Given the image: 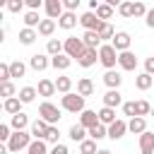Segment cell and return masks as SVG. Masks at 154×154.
<instances>
[{
    "instance_id": "cell-1",
    "label": "cell",
    "mask_w": 154,
    "mask_h": 154,
    "mask_svg": "<svg viewBox=\"0 0 154 154\" xmlns=\"http://www.w3.org/2000/svg\"><path fill=\"white\" fill-rule=\"evenodd\" d=\"M118 55H120V53H118L111 43H101V48H99V60H101V65H103L106 70H113V67H116Z\"/></svg>"
},
{
    "instance_id": "cell-2",
    "label": "cell",
    "mask_w": 154,
    "mask_h": 154,
    "mask_svg": "<svg viewBox=\"0 0 154 154\" xmlns=\"http://www.w3.org/2000/svg\"><path fill=\"white\" fill-rule=\"evenodd\" d=\"M60 106H63V111H70V113H82V111H87V108H84V96L72 94V91L60 99Z\"/></svg>"
},
{
    "instance_id": "cell-3",
    "label": "cell",
    "mask_w": 154,
    "mask_h": 154,
    "mask_svg": "<svg viewBox=\"0 0 154 154\" xmlns=\"http://www.w3.org/2000/svg\"><path fill=\"white\" fill-rule=\"evenodd\" d=\"M34 140H31V132H12V137H10V142H7V152H22V149H29V144H31Z\"/></svg>"
},
{
    "instance_id": "cell-4",
    "label": "cell",
    "mask_w": 154,
    "mask_h": 154,
    "mask_svg": "<svg viewBox=\"0 0 154 154\" xmlns=\"http://www.w3.org/2000/svg\"><path fill=\"white\" fill-rule=\"evenodd\" d=\"M38 116H41V120H46L48 125H55L63 116H60V108L55 106V103H51V101H43L41 106H38Z\"/></svg>"
},
{
    "instance_id": "cell-5",
    "label": "cell",
    "mask_w": 154,
    "mask_h": 154,
    "mask_svg": "<svg viewBox=\"0 0 154 154\" xmlns=\"http://www.w3.org/2000/svg\"><path fill=\"white\" fill-rule=\"evenodd\" d=\"M63 43H65V51H63V53H65L67 58H77V60H79V55L87 51V48H84V41L77 38V36H67Z\"/></svg>"
},
{
    "instance_id": "cell-6",
    "label": "cell",
    "mask_w": 154,
    "mask_h": 154,
    "mask_svg": "<svg viewBox=\"0 0 154 154\" xmlns=\"http://www.w3.org/2000/svg\"><path fill=\"white\" fill-rule=\"evenodd\" d=\"M79 24H82L87 31H99V29L103 26V22H101V19L96 17V12H91V10H89V12H84V14L79 17Z\"/></svg>"
},
{
    "instance_id": "cell-7",
    "label": "cell",
    "mask_w": 154,
    "mask_h": 154,
    "mask_svg": "<svg viewBox=\"0 0 154 154\" xmlns=\"http://www.w3.org/2000/svg\"><path fill=\"white\" fill-rule=\"evenodd\" d=\"M46 14H48V19H60L63 14H65V5H63V0H46Z\"/></svg>"
},
{
    "instance_id": "cell-8",
    "label": "cell",
    "mask_w": 154,
    "mask_h": 154,
    "mask_svg": "<svg viewBox=\"0 0 154 154\" xmlns=\"http://www.w3.org/2000/svg\"><path fill=\"white\" fill-rule=\"evenodd\" d=\"M130 34L128 31H116V36H113V41H111V46L118 51V53H125V51H130Z\"/></svg>"
},
{
    "instance_id": "cell-9",
    "label": "cell",
    "mask_w": 154,
    "mask_h": 154,
    "mask_svg": "<svg viewBox=\"0 0 154 154\" xmlns=\"http://www.w3.org/2000/svg\"><path fill=\"white\" fill-rule=\"evenodd\" d=\"M125 101H123V94L118 91V89H108L106 94H103V106H108V108H118V106H123Z\"/></svg>"
},
{
    "instance_id": "cell-10",
    "label": "cell",
    "mask_w": 154,
    "mask_h": 154,
    "mask_svg": "<svg viewBox=\"0 0 154 154\" xmlns=\"http://www.w3.org/2000/svg\"><path fill=\"white\" fill-rule=\"evenodd\" d=\"M79 125L87 128V130H91L94 125H99V113H96V111H89V108L82 111V113H79Z\"/></svg>"
},
{
    "instance_id": "cell-11",
    "label": "cell",
    "mask_w": 154,
    "mask_h": 154,
    "mask_svg": "<svg viewBox=\"0 0 154 154\" xmlns=\"http://www.w3.org/2000/svg\"><path fill=\"white\" fill-rule=\"evenodd\" d=\"M118 65H120L123 70H128V72L135 70V67H137V58H135V53H132V51L120 53V55H118Z\"/></svg>"
},
{
    "instance_id": "cell-12",
    "label": "cell",
    "mask_w": 154,
    "mask_h": 154,
    "mask_svg": "<svg viewBox=\"0 0 154 154\" xmlns=\"http://www.w3.org/2000/svg\"><path fill=\"white\" fill-rule=\"evenodd\" d=\"M48 128H51V125H48L46 120H41V118L34 120V123H31V137H34V140H46Z\"/></svg>"
},
{
    "instance_id": "cell-13",
    "label": "cell",
    "mask_w": 154,
    "mask_h": 154,
    "mask_svg": "<svg viewBox=\"0 0 154 154\" xmlns=\"http://www.w3.org/2000/svg\"><path fill=\"white\" fill-rule=\"evenodd\" d=\"M140 154H154V132L140 135Z\"/></svg>"
},
{
    "instance_id": "cell-14",
    "label": "cell",
    "mask_w": 154,
    "mask_h": 154,
    "mask_svg": "<svg viewBox=\"0 0 154 154\" xmlns=\"http://www.w3.org/2000/svg\"><path fill=\"white\" fill-rule=\"evenodd\" d=\"M125 132H128V123L120 120V118H118L113 125H108V137H111V140H120Z\"/></svg>"
},
{
    "instance_id": "cell-15",
    "label": "cell",
    "mask_w": 154,
    "mask_h": 154,
    "mask_svg": "<svg viewBox=\"0 0 154 154\" xmlns=\"http://www.w3.org/2000/svg\"><path fill=\"white\" fill-rule=\"evenodd\" d=\"M29 65H31L36 72H43V70L51 65V60H48V55H43V53H36V55H31V58H29Z\"/></svg>"
},
{
    "instance_id": "cell-16",
    "label": "cell",
    "mask_w": 154,
    "mask_h": 154,
    "mask_svg": "<svg viewBox=\"0 0 154 154\" xmlns=\"http://www.w3.org/2000/svg\"><path fill=\"white\" fill-rule=\"evenodd\" d=\"M103 84H106L108 89H118V87L123 84L120 72H116V70H106V75H103Z\"/></svg>"
},
{
    "instance_id": "cell-17",
    "label": "cell",
    "mask_w": 154,
    "mask_h": 154,
    "mask_svg": "<svg viewBox=\"0 0 154 154\" xmlns=\"http://www.w3.org/2000/svg\"><path fill=\"white\" fill-rule=\"evenodd\" d=\"M128 130H130L132 135H144V132H147V120L140 118V116H137V118H130V120H128Z\"/></svg>"
},
{
    "instance_id": "cell-18",
    "label": "cell",
    "mask_w": 154,
    "mask_h": 154,
    "mask_svg": "<svg viewBox=\"0 0 154 154\" xmlns=\"http://www.w3.org/2000/svg\"><path fill=\"white\" fill-rule=\"evenodd\" d=\"M82 41H84V48H91V51L101 48V38H99V31H84Z\"/></svg>"
},
{
    "instance_id": "cell-19",
    "label": "cell",
    "mask_w": 154,
    "mask_h": 154,
    "mask_svg": "<svg viewBox=\"0 0 154 154\" xmlns=\"http://www.w3.org/2000/svg\"><path fill=\"white\" fill-rule=\"evenodd\" d=\"M116 120H118V118H116V108L103 106V108L99 111V123H101V125H106V128H108V125H113Z\"/></svg>"
},
{
    "instance_id": "cell-20",
    "label": "cell",
    "mask_w": 154,
    "mask_h": 154,
    "mask_svg": "<svg viewBox=\"0 0 154 154\" xmlns=\"http://www.w3.org/2000/svg\"><path fill=\"white\" fill-rule=\"evenodd\" d=\"M96 60H99V51H91V48H87V51L79 55V60H77V63H79L82 67H91Z\"/></svg>"
},
{
    "instance_id": "cell-21",
    "label": "cell",
    "mask_w": 154,
    "mask_h": 154,
    "mask_svg": "<svg viewBox=\"0 0 154 154\" xmlns=\"http://www.w3.org/2000/svg\"><path fill=\"white\" fill-rule=\"evenodd\" d=\"M135 87H137V89H142V91H147L149 87H154V77H152V75H147V72H140V75L135 77Z\"/></svg>"
},
{
    "instance_id": "cell-22",
    "label": "cell",
    "mask_w": 154,
    "mask_h": 154,
    "mask_svg": "<svg viewBox=\"0 0 154 154\" xmlns=\"http://www.w3.org/2000/svg\"><path fill=\"white\" fill-rule=\"evenodd\" d=\"M77 94H79V96H91V94H94V82H91L89 77H82V79L77 82Z\"/></svg>"
},
{
    "instance_id": "cell-23",
    "label": "cell",
    "mask_w": 154,
    "mask_h": 154,
    "mask_svg": "<svg viewBox=\"0 0 154 154\" xmlns=\"http://www.w3.org/2000/svg\"><path fill=\"white\" fill-rule=\"evenodd\" d=\"M77 22H79V19H77V14H75V12H65V14H63V17L58 19V26H60V29H67V31H70V29H72V26H75Z\"/></svg>"
},
{
    "instance_id": "cell-24",
    "label": "cell",
    "mask_w": 154,
    "mask_h": 154,
    "mask_svg": "<svg viewBox=\"0 0 154 154\" xmlns=\"http://www.w3.org/2000/svg\"><path fill=\"white\" fill-rule=\"evenodd\" d=\"M87 135H89V130H87V128H82L79 123L70 128V140H75V142H79V144L87 140Z\"/></svg>"
},
{
    "instance_id": "cell-25",
    "label": "cell",
    "mask_w": 154,
    "mask_h": 154,
    "mask_svg": "<svg viewBox=\"0 0 154 154\" xmlns=\"http://www.w3.org/2000/svg\"><path fill=\"white\" fill-rule=\"evenodd\" d=\"M36 38H38V31H34V29H26V26H24V29L19 31V43H24V46H31Z\"/></svg>"
},
{
    "instance_id": "cell-26",
    "label": "cell",
    "mask_w": 154,
    "mask_h": 154,
    "mask_svg": "<svg viewBox=\"0 0 154 154\" xmlns=\"http://www.w3.org/2000/svg\"><path fill=\"white\" fill-rule=\"evenodd\" d=\"M51 65H53L55 70H67V67L72 65V58H67L65 53H60V55H55V58H51Z\"/></svg>"
},
{
    "instance_id": "cell-27",
    "label": "cell",
    "mask_w": 154,
    "mask_h": 154,
    "mask_svg": "<svg viewBox=\"0 0 154 154\" xmlns=\"http://www.w3.org/2000/svg\"><path fill=\"white\" fill-rule=\"evenodd\" d=\"M58 89H55V82L51 79H41L38 82V96H53Z\"/></svg>"
},
{
    "instance_id": "cell-28",
    "label": "cell",
    "mask_w": 154,
    "mask_h": 154,
    "mask_svg": "<svg viewBox=\"0 0 154 154\" xmlns=\"http://www.w3.org/2000/svg\"><path fill=\"white\" fill-rule=\"evenodd\" d=\"M19 106H22V101H19V96H12V99H5V103H2V108L10 113V116H17V113H22L19 111Z\"/></svg>"
},
{
    "instance_id": "cell-29",
    "label": "cell",
    "mask_w": 154,
    "mask_h": 154,
    "mask_svg": "<svg viewBox=\"0 0 154 154\" xmlns=\"http://www.w3.org/2000/svg\"><path fill=\"white\" fill-rule=\"evenodd\" d=\"M46 51H48V55H53V58H55V55H60V53L65 51V43H63V41H58V38H51V41L46 43Z\"/></svg>"
},
{
    "instance_id": "cell-30",
    "label": "cell",
    "mask_w": 154,
    "mask_h": 154,
    "mask_svg": "<svg viewBox=\"0 0 154 154\" xmlns=\"http://www.w3.org/2000/svg\"><path fill=\"white\" fill-rule=\"evenodd\" d=\"M55 89L65 96V94H70V89H72V79L70 77H65V75H60L58 79H55Z\"/></svg>"
},
{
    "instance_id": "cell-31",
    "label": "cell",
    "mask_w": 154,
    "mask_h": 154,
    "mask_svg": "<svg viewBox=\"0 0 154 154\" xmlns=\"http://www.w3.org/2000/svg\"><path fill=\"white\" fill-rule=\"evenodd\" d=\"M36 94H38V89H34V87H22V89H19V101H22V103H31V101L36 99Z\"/></svg>"
},
{
    "instance_id": "cell-32",
    "label": "cell",
    "mask_w": 154,
    "mask_h": 154,
    "mask_svg": "<svg viewBox=\"0 0 154 154\" xmlns=\"http://www.w3.org/2000/svg\"><path fill=\"white\" fill-rule=\"evenodd\" d=\"M12 128H14V132H22L26 125H29V118H26V113H17V116H12V123H10Z\"/></svg>"
},
{
    "instance_id": "cell-33",
    "label": "cell",
    "mask_w": 154,
    "mask_h": 154,
    "mask_svg": "<svg viewBox=\"0 0 154 154\" xmlns=\"http://www.w3.org/2000/svg\"><path fill=\"white\" fill-rule=\"evenodd\" d=\"M103 137H108V128L106 125H94L91 130H89V140H94V142H99V140H103Z\"/></svg>"
},
{
    "instance_id": "cell-34",
    "label": "cell",
    "mask_w": 154,
    "mask_h": 154,
    "mask_svg": "<svg viewBox=\"0 0 154 154\" xmlns=\"http://www.w3.org/2000/svg\"><path fill=\"white\" fill-rule=\"evenodd\" d=\"M26 154H48V147H46V140H34L26 149Z\"/></svg>"
},
{
    "instance_id": "cell-35",
    "label": "cell",
    "mask_w": 154,
    "mask_h": 154,
    "mask_svg": "<svg viewBox=\"0 0 154 154\" xmlns=\"http://www.w3.org/2000/svg\"><path fill=\"white\" fill-rule=\"evenodd\" d=\"M96 17H99L101 22L111 19V17H113V7H111L108 2H101V5H99V10H96Z\"/></svg>"
},
{
    "instance_id": "cell-36",
    "label": "cell",
    "mask_w": 154,
    "mask_h": 154,
    "mask_svg": "<svg viewBox=\"0 0 154 154\" xmlns=\"http://www.w3.org/2000/svg\"><path fill=\"white\" fill-rule=\"evenodd\" d=\"M55 31V22L53 19H41V24H38V34L41 36H51Z\"/></svg>"
},
{
    "instance_id": "cell-37",
    "label": "cell",
    "mask_w": 154,
    "mask_h": 154,
    "mask_svg": "<svg viewBox=\"0 0 154 154\" xmlns=\"http://www.w3.org/2000/svg\"><path fill=\"white\" fill-rule=\"evenodd\" d=\"M10 72H12V77H24L26 65H24L22 60H12V63H10Z\"/></svg>"
},
{
    "instance_id": "cell-38",
    "label": "cell",
    "mask_w": 154,
    "mask_h": 154,
    "mask_svg": "<svg viewBox=\"0 0 154 154\" xmlns=\"http://www.w3.org/2000/svg\"><path fill=\"white\" fill-rule=\"evenodd\" d=\"M24 24H26V29H34V26H38L41 24V19H38V12H26L24 14Z\"/></svg>"
},
{
    "instance_id": "cell-39",
    "label": "cell",
    "mask_w": 154,
    "mask_h": 154,
    "mask_svg": "<svg viewBox=\"0 0 154 154\" xmlns=\"http://www.w3.org/2000/svg\"><path fill=\"white\" fill-rule=\"evenodd\" d=\"M113 36H116V31H113V26H111L108 22H103V26L99 29V38H101V41H108V38L113 41Z\"/></svg>"
},
{
    "instance_id": "cell-40",
    "label": "cell",
    "mask_w": 154,
    "mask_h": 154,
    "mask_svg": "<svg viewBox=\"0 0 154 154\" xmlns=\"http://www.w3.org/2000/svg\"><path fill=\"white\" fill-rule=\"evenodd\" d=\"M79 154H99L96 142H94V140H84V142L79 144Z\"/></svg>"
},
{
    "instance_id": "cell-41",
    "label": "cell",
    "mask_w": 154,
    "mask_h": 154,
    "mask_svg": "<svg viewBox=\"0 0 154 154\" xmlns=\"http://www.w3.org/2000/svg\"><path fill=\"white\" fill-rule=\"evenodd\" d=\"M135 103H137V116H140V118H144V116L152 113V103H149V101L140 99V101H135Z\"/></svg>"
},
{
    "instance_id": "cell-42",
    "label": "cell",
    "mask_w": 154,
    "mask_h": 154,
    "mask_svg": "<svg viewBox=\"0 0 154 154\" xmlns=\"http://www.w3.org/2000/svg\"><path fill=\"white\" fill-rule=\"evenodd\" d=\"M147 5L144 2H132V17H147Z\"/></svg>"
},
{
    "instance_id": "cell-43",
    "label": "cell",
    "mask_w": 154,
    "mask_h": 154,
    "mask_svg": "<svg viewBox=\"0 0 154 154\" xmlns=\"http://www.w3.org/2000/svg\"><path fill=\"white\" fill-rule=\"evenodd\" d=\"M123 113L130 116V118H137V103L135 101H125L123 103Z\"/></svg>"
},
{
    "instance_id": "cell-44",
    "label": "cell",
    "mask_w": 154,
    "mask_h": 154,
    "mask_svg": "<svg viewBox=\"0 0 154 154\" xmlns=\"http://www.w3.org/2000/svg\"><path fill=\"white\" fill-rule=\"evenodd\" d=\"M58 137H60V130H58L55 125H51V128H48V135H46V142H51V144H60Z\"/></svg>"
},
{
    "instance_id": "cell-45",
    "label": "cell",
    "mask_w": 154,
    "mask_h": 154,
    "mask_svg": "<svg viewBox=\"0 0 154 154\" xmlns=\"http://www.w3.org/2000/svg\"><path fill=\"white\" fill-rule=\"evenodd\" d=\"M12 79V72H10V63H2L0 65V82L5 84V82H10Z\"/></svg>"
},
{
    "instance_id": "cell-46",
    "label": "cell",
    "mask_w": 154,
    "mask_h": 154,
    "mask_svg": "<svg viewBox=\"0 0 154 154\" xmlns=\"http://www.w3.org/2000/svg\"><path fill=\"white\" fill-rule=\"evenodd\" d=\"M0 94H2L5 99H12V96H14V84H12V82L0 84Z\"/></svg>"
},
{
    "instance_id": "cell-47",
    "label": "cell",
    "mask_w": 154,
    "mask_h": 154,
    "mask_svg": "<svg viewBox=\"0 0 154 154\" xmlns=\"http://www.w3.org/2000/svg\"><path fill=\"white\" fill-rule=\"evenodd\" d=\"M24 7V0H7V10L10 12H22Z\"/></svg>"
},
{
    "instance_id": "cell-48",
    "label": "cell",
    "mask_w": 154,
    "mask_h": 154,
    "mask_svg": "<svg viewBox=\"0 0 154 154\" xmlns=\"http://www.w3.org/2000/svg\"><path fill=\"white\" fill-rule=\"evenodd\" d=\"M118 12H120L123 17H132V2H120V5H118Z\"/></svg>"
},
{
    "instance_id": "cell-49",
    "label": "cell",
    "mask_w": 154,
    "mask_h": 154,
    "mask_svg": "<svg viewBox=\"0 0 154 154\" xmlns=\"http://www.w3.org/2000/svg\"><path fill=\"white\" fill-rule=\"evenodd\" d=\"M10 137H12V132H10V125H0V142H10Z\"/></svg>"
},
{
    "instance_id": "cell-50",
    "label": "cell",
    "mask_w": 154,
    "mask_h": 154,
    "mask_svg": "<svg viewBox=\"0 0 154 154\" xmlns=\"http://www.w3.org/2000/svg\"><path fill=\"white\" fill-rule=\"evenodd\" d=\"M63 5H65V12H75L79 7V0H63Z\"/></svg>"
},
{
    "instance_id": "cell-51",
    "label": "cell",
    "mask_w": 154,
    "mask_h": 154,
    "mask_svg": "<svg viewBox=\"0 0 154 154\" xmlns=\"http://www.w3.org/2000/svg\"><path fill=\"white\" fill-rule=\"evenodd\" d=\"M144 72H147V75H152V77H154V55H152V58H147V60H144Z\"/></svg>"
},
{
    "instance_id": "cell-52",
    "label": "cell",
    "mask_w": 154,
    "mask_h": 154,
    "mask_svg": "<svg viewBox=\"0 0 154 154\" xmlns=\"http://www.w3.org/2000/svg\"><path fill=\"white\" fill-rule=\"evenodd\" d=\"M51 154H67V147H65V144H53Z\"/></svg>"
},
{
    "instance_id": "cell-53",
    "label": "cell",
    "mask_w": 154,
    "mask_h": 154,
    "mask_svg": "<svg viewBox=\"0 0 154 154\" xmlns=\"http://www.w3.org/2000/svg\"><path fill=\"white\" fill-rule=\"evenodd\" d=\"M144 22H147V26H149V29H154V10H149V12H147Z\"/></svg>"
},
{
    "instance_id": "cell-54",
    "label": "cell",
    "mask_w": 154,
    "mask_h": 154,
    "mask_svg": "<svg viewBox=\"0 0 154 154\" xmlns=\"http://www.w3.org/2000/svg\"><path fill=\"white\" fill-rule=\"evenodd\" d=\"M99 154H111V152L108 149H99Z\"/></svg>"
},
{
    "instance_id": "cell-55",
    "label": "cell",
    "mask_w": 154,
    "mask_h": 154,
    "mask_svg": "<svg viewBox=\"0 0 154 154\" xmlns=\"http://www.w3.org/2000/svg\"><path fill=\"white\" fill-rule=\"evenodd\" d=\"M149 116H154V108H152V113H149Z\"/></svg>"
}]
</instances>
